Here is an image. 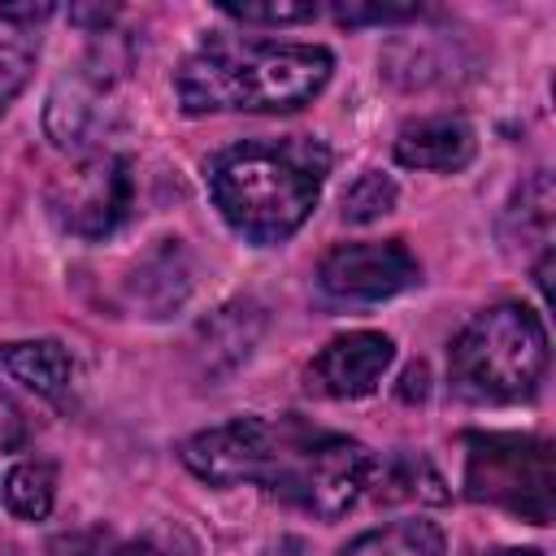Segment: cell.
Wrapping results in <instances>:
<instances>
[{"mask_svg": "<svg viewBox=\"0 0 556 556\" xmlns=\"http://www.w3.org/2000/svg\"><path fill=\"white\" fill-rule=\"evenodd\" d=\"M182 465L208 486H261L265 495L339 521L369 486L374 452L361 439L321 430L295 413L235 417L191 434L178 447Z\"/></svg>", "mask_w": 556, "mask_h": 556, "instance_id": "obj_1", "label": "cell"}, {"mask_svg": "<svg viewBox=\"0 0 556 556\" xmlns=\"http://www.w3.org/2000/svg\"><path fill=\"white\" fill-rule=\"evenodd\" d=\"M330 148L317 135L243 139L204 165L208 195L226 226L256 248L291 239L321 200Z\"/></svg>", "mask_w": 556, "mask_h": 556, "instance_id": "obj_2", "label": "cell"}, {"mask_svg": "<svg viewBox=\"0 0 556 556\" xmlns=\"http://www.w3.org/2000/svg\"><path fill=\"white\" fill-rule=\"evenodd\" d=\"M334 56L321 43H269L208 35L174 74L187 117L204 113H291L330 83Z\"/></svg>", "mask_w": 556, "mask_h": 556, "instance_id": "obj_3", "label": "cell"}, {"mask_svg": "<svg viewBox=\"0 0 556 556\" xmlns=\"http://www.w3.org/2000/svg\"><path fill=\"white\" fill-rule=\"evenodd\" d=\"M543 369H547L543 317L513 300L473 313L447 348L452 387L482 404H513L521 395H534Z\"/></svg>", "mask_w": 556, "mask_h": 556, "instance_id": "obj_4", "label": "cell"}, {"mask_svg": "<svg viewBox=\"0 0 556 556\" xmlns=\"http://www.w3.org/2000/svg\"><path fill=\"white\" fill-rule=\"evenodd\" d=\"M465 495L473 504H495L530 526H547L556 508L552 443L539 434H500V430L469 434Z\"/></svg>", "mask_w": 556, "mask_h": 556, "instance_id": "obj_5", "label": "cell"}, {"mask_svg": "<svg viewBox=\"0 0 556 556\" xmlns=\"http://www.w3.org/2000/svg\"><path fill=\"white\" fill-rule=\"evenodd\" d=\"M130 61H135V48L122 30L91 35L83 61L52 87V96L43 104V130L56 148L91 152V143L104 130V109H109L113 91L122 87Z\"/></svg>", "mask_w": 556, "mask_h": 556, "instance_id": "obj_6", "label": "cell"}, {"mask_svg": "<svg viewBox=\"0 0 556 556\" xmlns=\"http://www.w3.org/2000/svg\"><path fill=\"white\" fill-rule=\"evenodd\" d=\"M135 204V169L122 152L91 148L48 187V208L65 235L109 239Z\"/></svg>", "mask_w": 556, "mask_h": 556, "instance_id": "obj_7", "label": "cell"}, {"mask_svg": "<svg viewBox=\"0 0 556 556\" xmlns=\"http://www.w3.org/2000/svg\"><path fill=\"white\" fill-rule=\"evenodd\" d=\"M317 282L334 300L374 304V300H391V295L417 287L421 265L400 239H356V243H334L321 256Z\"/></svg>", "mask_w": 556, "mask_h": 556, "instance_id": "obj_8", "label": "cell"}, {"mask_svg": "<svg viewBox=\"0 0 556 556\" xmlns=\"http://www.w3.org/2000/svg\"><path fill=\"white\" fill-rule=\"evenodd\" d=\"M395 361V343L382 330H348L334 334L304 369V387L326 400H361L369 395Z\"/></svg>", "mask_w": 556, "mask_h": 556, "instance_id": "obj_9", "label": "cell"}, {"mask_svg": "<svg viewBox=\"0 0 556 556\" xmlns=\"http://www.w3.org/2000/svg\"><path fill=\"white\" fill-rule=\"evenodd\" d=\"M191 295V256L182 239H156L122 278V300L139 317H169Z\"/></svg>", "mask_w": 556, "mask_h": 556, "instance_id": "obj_10", "label": "cell"}, {"mask_svg": "<svg viewBox=\"0 0 556 556\" xmlns=\"http://www.w3.org/2000/svg\"><path fill=\"white\" fill-rule=\"evenodd\" d=\"M478 135L465 117L439 113V117H417L400 126L395 135V161L404 169H430V174H456L473 161Z\"/></svg>", "mask_w": 556, "mask_h": 556, "instance_id": "obj_11", "label": "cell"}, {"mask_svg": "<svg viewBox=\"0 0 556 556\" xmlns=\"http://www.w3.org/2000/svg\"><path fill=\"white\" fill-rule=\"evenodd\" d=\"M261 330H265V313H261V304L256 300H230V304H222L208 321H200V330H195V356H200V369L208 374V378H217V374H230L239 361H248V352L256 348V339H261Z\"/></svg>", "mask_w": 556, "mask_h": 556, "instance_id": "obj_12", "label": "cell"}, {"mask_svg": "<svg viewBox=\"0 0 556 556\" xmlns=\"http://www.w3.org/2000/svg\"><path fill=\"white\" fill-rule=\"evenodd\" d=\"M0 365L26 391H35V395H43L52 404H70L74 356H70V348L61 339H13V343H0Z\"/></svg>", "mask_w": 556, "mask_h": 556, "instance_id": "obj_13", "label": "cell"}, {"mask_svg": "<svg viewBox=\"0 0 556 556\" xmlns=\"http://www.w3.org/2000/svg\"><path fill=\"white\" fill-rule=\"evenodd\" d=\"M52 556H195V547L174 530V534H113L104 526L61 534L52 543Z\"/></svg>", "mask_w": 556, "mask_h": 556, "instance_id": "obj_14", "label": "cell"}, {"mask_svg": "<svg viewBox=\"0 0 556 556\" xmlns=\"http://www.w3.org/2000/svg\"><path fill=\"white\" fill-rule=\"evenodd\" d=\"M339 556H443V530L434 521H391L356 534Z\"/></svg>", "mask_w": 556, "mask_h": 556, "instance_id": "obj_15", "label": "cell"}, {"mask_svg": "<svg viewBox=\"0 0 556 556\" xmlns=\"http://www.w3.org/2000/svg\"><path fill=\"white\" fill-rule=\"evenodd\" d=\"M378 500L395 504V500H426V504H443L447 500V486L443 478L430 469V460L421 456H395L387 465L374 460V473H369V486Z\"/></svg>", "mask_w": 556, "mask_h": 556, "instance_id": "obj_16", "label": "cell"}, {"mask_svg": "<svg viewBox=\"0 0 556 556\" xmlns=\"http://www.w3.org/2000/svg\"><path fill=\"white\" fill-rule=\"evenodd\" d=\"M504 230H508V239L539 243L547 252V239H552V178H547V169L530 174L513 191V200L504 208Z\"/></svg>", "mask_w": 556, "mask_h": 556, "instance_id": "obj_17", "label": "cell"}, {"mask_svg": "<svg viewBox=\"0 0 556 556\" xmlns=\"http://www.w3.org/2000/svg\"><path fill=\"white\" fill-rule=\"evenodd\" d=\"M4 508L22 521H43L56 504V469L48 460H22L4 478Z\"/></svg>", "mask_w": 556, "mask_h": 556, "instance_id": "obj_18", "label": "cell"}, {"mask_svg": "<svg viewBox=\"0 0 556 556\" xmlns=\"http://www.w3.org/2000/svg\"><path fill=\"white\" fill-rule=\"evenodd\" d=\"M395 200H400V187L387 174H365L343 191V208L339 213H343V222L365 226V222H378L382 213H391Z\"/></svg>", "mask_w": 556, "mask_h": 556, "instance_id": "obj_19", "label": "cell"}, {"mask_svg": "<svg viewBox=\"0 0 556 556\" xmlns=\"http://www.w3.org/2000/svg\"><path fill=\"white\" fill-rule=\"evenodd\" d=\"M35 56H39V39L30 35H9L0 39V113L17 100V91L26 87L30 70H35Z\"/></svg>", "mask_w": 556, "mask_h": 556, "instance_id": "obj_20", "label": "cell"}, {"mask_svg": "<svg viewBox=\"0 0 556 556\" xmlns=\"http://www.w3.org/2000/svg\"><path fill=\"white\" fill-rule=\"evenodd\" d=\"M226 17L252 22V26H291V22H308L317 17V4H295V0H269V4H222Z\"/></svg>", "mask_w": 556, "mask_h": 556, "instance_id": "obj_21", "label": "cell"}, {"mask_svg": "<svg viewBox=\"0 0 556 556\" xmlns=\"http://www.w3.org/2000/svg\"><path fill=\"white\" fill-rule=\"evenodd\" d=\"M417 4H334L339 26H365V22H404L417 17Z\"/></svg>", "mask_w": 556, "mask_h": 556, "instance_id": "obj_22", "label": "cell"}, {"mask_svg": "<svg viewBox=\"0 0 556 556\" xmlns=\"http://www.w3.org/2000/svg\"><path fill=\"white\" fill-rule=\"evenodd\" d=\"M22 443H26V417L13 404V395L0 387V447L9 452V447H22Z\"/></svg>", "mask_w": 556, "mask_h": 556, "instance_id": "obj_23", "label": "cell"}, {"mask_svg": "<svg viewBox=\"0 0 556 556\" xmlns=\"http://www.w3.org/2000/svg\"><path fill=\"white\" fill-rule=\"evenodd\" d=\"M56 9L48 4V0H26V4H0V22H43V17H52Z\"/></svg>", "mask_w": 556, "mask_h": 556, "instance_id": "obj_24", "label": "cell"}, {"mask_svg": "<svg viewBox=\"0 0 556 556\" xmlns=\"http://www.w3.org/2000/svg\"><path fill=\"white\" fill-rule=\"evenodd\" d=\"M400 395H404V400H413V395L421 400V395H426V365H408V369H404V387H400Z\"/></svg>", "mask_w": 556, "mask_h": 556, "instance_id": "obj_25", "label": "cell"}, {"mask_svg": "<svg viewBox=\"0 0 556 556\" xmlns=\"http://www.w3.org/2000/svg\"><path fill=\"white\" fill-rule=\"evenodd\" d=\"M265 556H308V552H304V543H300V539H278V543H269V547H265Z\"/></svg>", "mask_w": 556, "mask_h": 556, "instance_id": "obj_26", "label": "cell"}, {"mask_svg": "<svg viewBox=\"0 0 556 556\" xmlns=\"http://www.w3.org/2000/svg\"><path fill=\"white\" fill-rule=\"evenodd\" d=\"M495 556H543L539 547H504V552H495Z\"/></svg>", "mask_w": 556, "mask_h": 556, "instance_id": "obj_27", "label": "cell"}]
</instances>
